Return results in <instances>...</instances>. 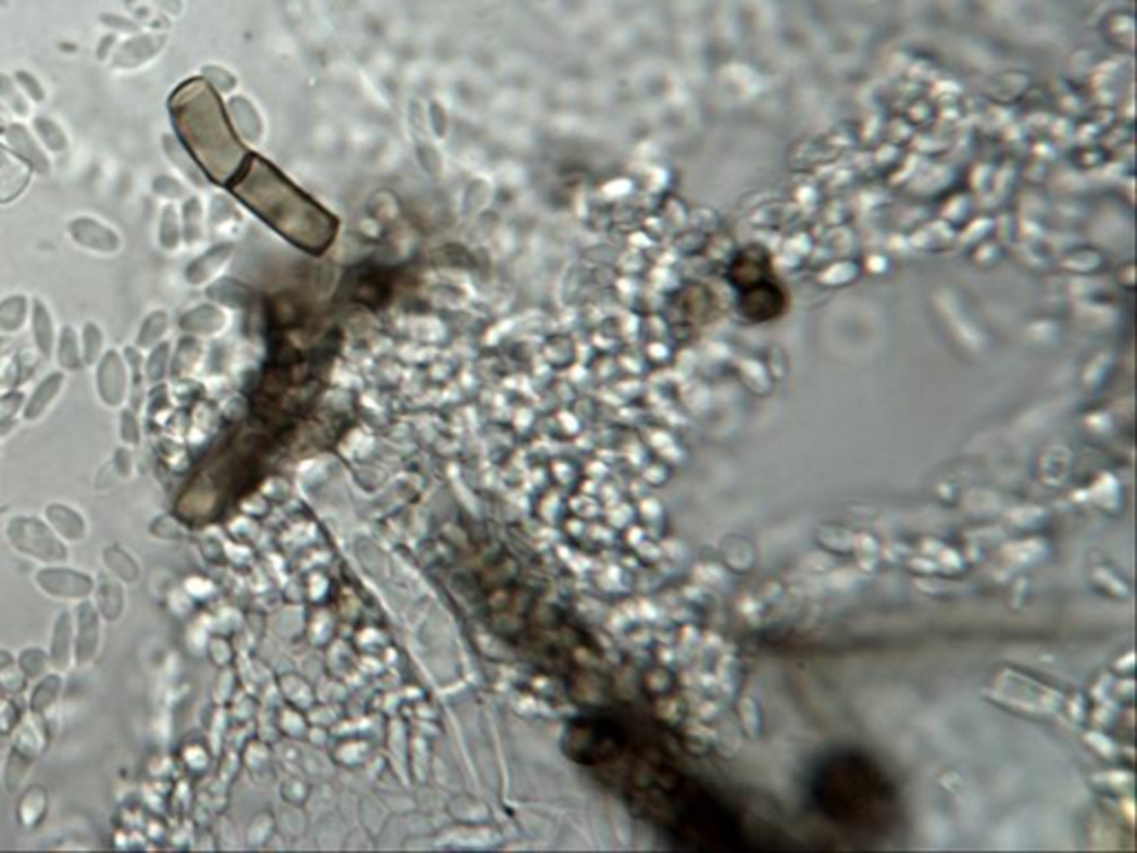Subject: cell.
I'll use <instances>...</instances> for the list:
<instances>
[{"label": "cell", "instance_id": "cell-1", "mask_svg": "<svg viewBox=\"0 0 1137 853\" xmlns=\"http://www.w3.org/2000/svg\"><path fill=\"white\" fill-rule=\"evenodd\" d=\"M562 747L636 818L678 846H745V829L732 807L627 718L602 710L583 714L568 723Z\"/></svg>", "mask_w": 1137, "mask_h": 853}, {"label": "cell", "instance_id": "cell-2", "mask_svg": "<svg viewBox=\"0 0 1137 853\" xmlns=\"http://www.w3.org/2000/svg\"><path fill=\"white\" fill-rule=\"evenodd\" d=\"M809 800L826 823L855 836H887L902 816L889 772L858 749L834 751L813 767Z\"/></svg>", "mask_w": 1137, "mask_h": 853}, {"label": "cell", "instance_id": "cell-3", "mask_svg": "<svg viewBox=\"0 0 1137 853\" xmlns=\"http://www.w3.org/2000/svg\"><path fill=\"white\" fill-rule=\"evenodd\" d=\"M70 231L76 238V242H80L83 247L93 249V252H100V254L118 252V247H121V238L110 227L100 225L98 221H91V218L74 221L70 225Z\"/></svg>", "mask_w": 1137, "mask_h": 853}, {"label": "cell", "instance_id": "cell-4", "mask_svg": "<svg viewBox=\"0 0 1137 853\" xmlns=\"http://www.w3.org/2000/svg\"><path fill=\"white\" fill-rule=\"evenodd\" d=\"M125 380H127V376H125V367H123L118 354L116 351H110L105 361H102V365H100V376H98V387H100L102 400L116 407L125 396Z\"/></svg>", "mask_w": 1137, "mask_h": 853}, {"label": "cell", "instance_id": "cell-5", "mask_svg": "<svg viewBox=\"0 0 1137 853\" xmlns=\"http://www.w3.org/2000/svg\"><path fill=\"white\" fill-rule=\"evenodd\" d=\"M5 140L16 149V154L25 161H29L38 172H47L49 165H47V159L45 154L38 149L36 140L32 138V134L23 127V125H12L8 127L5 131Z\"/></svg>", "mask_w": 1137, "mask_h": 853}, {"label": "cell", "instance_id": "cell-6", "mask_svg": "<svg viewBox=\"0 0 1137 853\" xmlns=\"http://www.w3.org/2000/svg\"><path fill=\"white\" fill-rule=\"evenodd\" d=\"M25 323V298L12 296L0 303V329L16 331Z\"/></svg>", "mask_w": 1137, "mask_h": 853}, {"label": "cell", "instance_id": "cell-7", "mask_svg": "<svg viewBox=\"0 0 1137 853\" xmlns=\"http://www.w3.org/2000/svg\"><path fill=\"white\" fill-rule=\"evenodd\" d=\"M34 336L42 354H49L51 344H54V329H51L49 312L45 310L40 300H34Z\"/></svg>", "mask_w": 1137, "mask_h": 853}, {"label": "cell", "instance_id": "cell-8", "mask_svg": "<svg viewBox=\"0 0 1137 853\" xmlns=\"http://www.w3.org/2000/svg\"><path fill=\"white\" fill-rule=\"evenodd\" d=\"M61 382H63V376H51V378H47V380L38 387V391L34 393L32 403H29V407H27V418H38V416L45 412V407L49 405V400L57 396Z\"/></svg>", "mask_w": 1137, "mask_h": 853}, {"label": "cell", "instance_id": "cell-9", "mask_svg": "<svg viewBox=\"0 0 1137 853\" xmlns=\"http://www.w3.org/2000/svg\"><path fill=\"white\" fill-rule=\"evenodd\" d=\"M34 129L38 131L40 142H45L49 149H54V152H63V149L67 147V136L54 121L36 118L34 121Z\"/></svg>", "mask_w": 1137, "mask_h": 853}, {"label": "cell", "instance_id": "cell-10", "mask_svg": "<svg viewBox=\"0 0 1137 853\" xmlns=\"http://www.w3.org/2000/svg\"><path fill=\"white\" fill-rule=\"evenodd\" d=\"M167 329V314L165 312H153L145 323H142V329L138 334V344L140 347H149L153 340H159Z\"/></svg>", "mask_w": 1137, "mask_h": 853}, {"label": "cell", "instance_id": "cell-11", "mask_svg": "<svg viewBox=\"0 0 1137 853\" xmlns=\"http://www.w3.org/2000/svg\"><path fill=\"white\" fill-rule=\"evenodd\" d=\"M61 363L67 367V369H76L80 365V359H78V344H76V334L74 329L65 327L63 329V338H61Z\"/></svg>", "mask_w": 1137, "mask_h": 853}, {"label": "cell", "instance_id": "cell-12", "mask_svg": "<svg viewBox=\"0 0 1137 853\" xmlns=\"http://www.w3.org/2000/svg\"><path fill=\"white\" fill-rule=\"evenodd\" d=\"M100 344H102V336H100L98 327L96 325H87L85 327V347H83V359L87 363H93L98 359Z\"/></svg>", "mask_w": 1137, "mask_h": 853}, {"label": "cell", "instance_id": "cell-13", "mask_svg": "<svg viewBox=\"0 0 1137 853\" xmlns=\"http://www.w3.org/2000/svg\"><path fill=\"white\" fill-rule=\"evenodd\" d=\"M161 229H163V234H161V242H163L165 247H174V242H176V238H178V234H176L178 223H176V218H174V210H172V208L165 210V216H163Z\"/></svg>", "mask_w": 1137, "mask_h": 853}, {"label": "cell", "instance_id": "cell-14", "mask_svg": "<svg viewBox=\"0 0 1137 853\" xmlns=\"http://www.w3.org/2000/svg\"><path fill=\"white\" fill-rule=\"evenodd\" d=\"M0 344H3V340H0Z\"/></svg>", "mask_w": 1137, "mask_h": 853}]
</instances>
